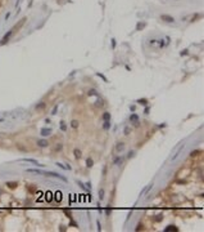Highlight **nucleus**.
I'll return each mask as SVG.
<instances>
[{
	"instance_id": "f257e3e1",
	"label": "nucleus",
	"mask_w": 204,
	"mask_h": 232,
	"mask_svg": "<svg viewBox=\"0 0 204 232\" xmlns=\"http://www.w3.org/2000/svg\"><path fill=\"white\" fill-rule=\"evenodd\" d=\"M10 35H12V31H8V32H7V35L4 36V38H3V40H1V41H0V44H5V43H8V39L10 38Z\"/></svg>"
},
{
	"instance_id": "f03ea898",
	"label": "nucleus",
	"mask_w": 204,
	"mask_h": 232,
	"mask_svg": "<svg viewBox=\"0 0 204 232\" xmlns=\"http://www.w3.org/2000/svg\"><path fill=\"white\" fill-rule=\"evenodd\" d=\"M49 133H51V129H41L42 135H49Z\"/></svg>"
},
{
	"instance_id": "7ed1b4c3",
	"label": "nucleus",
	"mask_w": 204,
	"mask_h": 232,
	"mask_svg": "<svg viewBox=\"0 0 204 232\" xmlns=\"http://www.w3.org/2000/svg\"><path fill=\"white\" fill-rule=\"evenodd\" d=\"M25 161H28V162H32V164H35V165H39V162L36 161V160H32V159H25ZM40 166V165H39Z\"/></svg>"
},
{
	"instance_id": "20e7f679",
	"label": "nucleus",
	"mask_w": 204,
	"mask_h": 232,
	"mask_svg": "<svg viewBox=\"0 0 204 232\" xmlns=\"http://www.w3.org/2000/svg\"><path fill=\"white\" fill-rule=\"evenodd\" d=\"M103 119L105 120V121H109V119H110V115H109L108 112H105V113H104V116H103Z\"/></svg>"
},
{
	"instance_id": "39448f33",
	"label": "nucleus",
	"mask_w": 204,
	"mask_h": 232,
	"mask_svg": "<svg viewBox=\"0 0 204 232\" xmlns=\"http://www.w3.org/2000/svg\"><path fill=\"white\" fill-rule=\"evenodd\" d=\"M164 231H177V228H176L175 226H168V227H167V228H166Z\"/></svg>"
},
{
	"instance_id": "423d86ee",
	"label": "nucleus",
	"mask_w": 204,
	"mask_h": 232,
	"mask_svg": "<svg viewBox=\"0 0 204 232\" xmlns=\"http://www.w3.org/2000/svg\"><path fill=\"white\" fill-rule=\"evenodd\" d=\"M162 18H163V20H167L168 22H172V21H173V18H172V17H168V16H162Z\"/></svg>"
},
{
	"instance_id": "0eeeda50",
	"label": "nucleus",
	"mask_w": 204,
	"mask_h": 232,
	"mask_svg": "<svg viewBox=\"0 0 204 232\" xmlns=\"http://www.w3.org/2000/svg\"><path fill=\"white\" fill-rule=\"evenodd\" d=\"M109 128H110V122L105 121V122H104V129H109Z\"/></svg>"
},
{
	"instance_id": "6e6552de",
	"label": "nucleus",
	"mask_w": 204,
	"mask_h": 232,
	"mask_svg": "<svg viewBox=\"0 0 204 232\" xmlns=\"http://www.w3.org/2000/svg\"><path fill=\"white\" fill-rule=\"evenodd\" d=\"M39 144H40V146H42V147H45V146H48V142H46V141H40Z\"/></svg>"
},
{
	"instance_id": "1a4fd4ad",
	"label": "nucleus",
	"mask_w": 204,
	"mask_h": 232,
	"mask_svg": "<svg viewBox=\"0 0 204 232\" xmlns=\"http://www.w3.org/2000/svg\"><path fill=\"white\" fill-rule=\"evenodd\" d=\"M87 166H89V168H91V166H93V161H91V159H87Z\"/></svg>"
},
{
	"instance_id": "9d476101",
	"label": "nucleus",
	"mask_w": 204,
	"mask_h": 232,
	"mask_svg": "<svg viewBox=\"0 0 204 232\" xmlns=\"http://www.w3.org/2000/svg\"><path fill=\"white\" fill-rule=\"evenodd\" d=\"M72 126H73V128H77V126H78V121H72Z\"/></svg>"
},
{
	"instance_id": "9b49d317",
	"label": "nucleus",
	"mask_w": 204,
	"mask_h": 232,
	"mask_svg": "<svg viewBox=\"0 0 204 232\" xmlns=\"http://www.w3.org/2000/svg\"><path fill=\"white\" fill-rule=\"evenodd\" d=\"M140 103H141V104H146V99H140V101H139Z\"/></svg>"
},
{
	"instance_id": "f8f14e48",
	"label": "nucleus",
	"mask_w": 204,
	"mask_h": 232,
	"mask_svg": "<svg viewBox=\"0 0 204 232\" xmlns=\"http://www.w3.org/2000/svg\"><path fill=\"white\" fill-rule=\"evenodd\" d=\"M131 120H137V116H136V115H131Z\"/></svg>"
},
{
	"instance_id": "ddd939ff",
	"label": "nucleus",
	"mask_w": 204,
	"mask_h": 232,
	"mask_svg": "<svg viewBox=\"0 0 204 232\" xmlns=\"http://www.w3.org/2000/svg\"><path fill=\"white\" fill-rule=\"evenodd\" d=\"M99 195H100V196H99V197H100V199H103V195H104V192H103V191L100 190V191H99Z\"/></svg>"
},
{
	"instance_id": "4468645a",
	"label": "nucleus",
	"mask_w": 204,
	"mask_h": 232,
	"mask_svg": "<svg viewBox=\"0 0 204 232\" xmlns=\"http://www.w3.org/2000/svg\"><path fill=\"white\" fill-rule=\"evenodd\" d=\"M118 144H119V146L117 147V150H118V151H121V150H122V144H123V143H118Z\"/></svg>"
},
{
	"instance_id": "2eb2a0df",
	"label": "nucleus",
	"mask_w": 204,
	"mask_h": 232,
	"mask_svg": "<svg viewBox=\"0 0 204 232\" xmlns=\"http://www.w3.org/2000/svg\"><path fill=\"white\" fill-rule=\"evenodd\" d=\"M60 129H63V130H66V125H64V124H63V122H62V124H60Z\"/></svg>"
},
{
	"instance_id": "dca6fc26",
	"label": "nucleus",
	"mask_w": 204,
	"mask_h": 232,
	"mask_svg": "<svg viewBox=\"0 0 204 232\" xmlns=\"http://www.w3.org/2000/svg\"><path fill=\"white\" fill-rule=\"evenodd\" d=\"M75 152H76V156H77V157H80V151H78V150H76Z\"/></svg>"
}]
</instances>
